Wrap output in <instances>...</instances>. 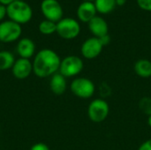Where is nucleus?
<instances>
[{"instance_id": "obj_1", "label": "nucleus", "mask_w": 151, "mask_h": 150, "mask_svg": "<svg viewBox=\"0 0 151 150\" xmlns=\"http://www.w3.org/2000/svg\"><path fill=\"white\" fill-rule=\"evenodd\" d=\"M61 59L52 50L44 49L40 50L33 62V72L40 78H46L57 73L59 70Z\"/></svg>"}, {"instance_id": "obj_2", "label": "nucleus", "mask_w": 151, "mask_h": 150, "mask_svg": "<svg viewBox=\"0 0 151 150\" xmlns=\"http://www.w3.org/2000/svg\"><path fill=\"white\" fill-rule=\"evenodd\" d=\"M8 17L18 24H24L28 22L32 18V10L30 6L19 0H14L6 7Z\"/></svg>"}, {"instance_id": "obj_3", "label": "nucleus", "mask_w": 151, "mask_h": 150, "mask_svg": "<svg viewBox=\"0 0 151 150\" xmlns=\"http://www.w3.org/2000/svg\"><path fill=\"white\" fill-rule=\"evenodd\" d=\"M110 113V106L108 103L102 99L97 98L93 100L88 108V116L94 123L104 122Z\"/></svg>"}, {"instance_id": "obj_4", "label": "nucleus", "mask_w": 151, "mask_h": 150, "mask_svg": "<svg viewBox=\"0 0 151 150\" xmlns=\"http://www.w3.org/2000/svg\"><path fill=\"white\" fill-rule=\"evenodd\" d=\"M70 88L74 95L83 99L92 97L96 90L94 82L91 80L84 77L74 79L71 83Z\"/></svg>"}, {"instance_id": "obj_5", "label": "nucleus", "mask_w": 151, "mask_h": 150, "mask_svg": "<svg viewBox=\"0 0 151 150\" xmlns=\"http://www.w3.org/2000/svg\"><path fill=\"white\" fill-rule=\"evenodd\" d=\"M83 66V61L81 57L78 56H68L61 60L58 71L65 78L73 77L81 73Z\"/></svg>"}, {"instance_id": "obj_6", "label": "nucleus", "mask_w": 151, "mask_h": 150, "mask_svg": "<svg viewBox=\"0 0 151 150\" xmlns=\"http://www.w3.org/2000/svg\"><path fill=\"white\" fill-rule=\"evenodd\" d=\"M81 32L80 24L72 18L62 19L57 23V33L64 39L71 40L76 38Z\"/></svg>"}, {"instance_id": "obj_7", "label": "nucleus", "mask_w": 151, "mask_h": 150, "mask_svg": "<svg viewBox=\"0 0 151 150\" xmlns=\"http://www.w3.org/2000/svg\"><path fill=\"white\" fill-rule=\"evenodd\" d=\"M21 34L19 24L14 21H4L0 24V41L3 42H12L16 41Z\"/></svg>"}, {"instance_id": "obj_8", "label": "nucleus", "mask_w": 151, "mask_h": 150, "mask_svg": "<svg viewBox=\"0 0 151 150\" xmlns=\"http://www.w3.org/2000/svg\"><path fill=\"white\" fill-rule=\"evenodd\" d=\"M43 15L48 20L58 22L63 17V9L57 0H43L41 5Z\"/></svg>"}, {"instance_id": "obj_9", "label": "nucleus", "mask_w": 151, "mask_h": 150, "mask_svg": "<svg viewBox=\"0 0 151 150\" xmlns=\"http://www.w3.org/2000/svg\"><path fill=\"white\" fill-rule=\"evenodd\" d=\"M104 46L101 42L96 37H91L87 39L81 45V54L87 59H94L97 57L102 50Z\"/></svg>"}, {"instance_id": "obj_10", "label": "nucleus", "mask_w": 151, "mask_h": 150, "mask_svg": "<svg viewBox=\"0 0 151 150\" xmlns=\"http://www.w3.org/2000/svg\"><path fill=\"white\" fill-rule=\"evenodd\" d=\"M12 72L16 79L25 80L33 72V64L29 59L20 57L14 62V65L12 67Z\"/></svg>"}, {"instance_id": "obj_11", "label": "nucleus", "mask_w": 151, "mask_h": 150, "mask_svg": "<svg viewBox=\"0 0 151 150\" xmlns=\"http://www.w3.org/2000/svg\"><path fill=\"white\" fill-rule=\"evenodd\" d=\"M96 8L93 2L84 1L81 3L77 10V16L82 22H89L96 15Z\"/></svg>"}, {"instance_id": "obj_12", "label": "nucleus", "mask_w": 151, "mask_h": 150, "mask_svg": "<svg viewBox=\"0 0 151 150\" xmlns=\"http://www.w3.org/2000/svg\"><path fill=\"white\" fill-rule=\"evenodd\" d=\"M88 27L90 32L94 34V37L100 38L109 32V27L107 22L101 17L96 16L88 22Z\"/></svg>"}, {"instance_id": "obj_13", "label": "nucleus", "mask_w": 151, "mask_h": 150, "mask_svg": "<svg viewBox=\"0 0 151 150\" xmlns=\"http://www.w3.org/2000/svg\"><path fill=\"white\" fill-rule=\"evenodd\" d=\"M67 83L65 77L61 73H55L51 76L50 81V88L53 94L56 95H62L66 90Z\"/></svg>"}, {"instance_id": "obj_14", "label": "nucleus", "mask_w": 151, "mask_h": 150, "mask_svg": "<svg viewBox=\"0 0 151 150\" xmlns=\"http://www.w3.org/2000/svg\"><path fill=\"white\" fill-rule=\"evenodd\" d=\"M35 50V45L34 42L28 38L21 39L17 45V52L21 58L28 59L33 57Z\"/></svg>"}, {"instance_id": "obj_15", "label": "nucleus", "mask_w": 151, "mask_h": 150, "mask_svg": "<svg viewBox=\"0 0 151 150\" xmlns=\"http://www.w3.org/2000/svg\"><path fill=\"white\" fill-rule=\"evenodd\" d=\"M134 72L142 78L151 77V61L149 59H139L134 66Z\"/></svg>"}, {"instance_id": "obj_16", "label": "nucleus", "mask_w": 151, "mask_h": 150, "mask_svg": "<svg viewBox=\"0 0 151 150\" xmlns=\"http://www.w3.org/2000/svg\"><path fill=\"white\" fill-rule=\"evenodd\" d=\"M96 11L102 14L111 12L116 7V0H95Z\"/></svg>"}, {"instance_id": "obj_17", "label": "nucleus", "mask_w": 151, "mask_h": 150, "mask_svg": "<svg viewBox=\"0 0 151 150\" xmlns=\"http://www.w3.org/2000/svg\"><path fill=\"white\" fill-rule=\"evenodd\" d=\"M15 59L13 55L6 50L0 51V71H4L12 68L14 65Z\"/></svg>"}, {"instance_id": "obj_18", "label": "nucleus", "mask_w": 151, "mask_h": 150, "mask_svg": "<svg viewBox=\"0 0 151 150\" xmlns=\"http://www.w3.org/2000/svg\"><path fill=\"white\" fill-rule=\"evenodd\" d=\"M39 30L43 34H51L57 32V24L50 20H43L39 25Z\"/></svg>"}, {"instance_id": "obj_19", "label": "nucleus", "mask_w": 151, "mask_h": 150, "mask_svg": "<svg viewBox=\"0 0 151 150\" xmlns=\"http://www.w3.org/2000/svg\"><path fill=\"white\" fill-rule=\"evenodd\" d=\"M139 108L148 117L151 116V97H142L139 102Z\"/></svg>"}, {"instance_id": "obj_20", "label": "nucleus", "mask_w": 151, "mask_h": 150, "mask_svg": "<svg viewBox=\"0 0 151 150\" xmlns=\"http://www.w3.org/2000/svg\"><path fill=\"white\" fill-rule=\"evenodd\" d=\"M137 4L142 9L151 11V0H137Z\"/></svg>"}, {"instance_id": "obj_21", "label": "nucleus", "mask_w": 151, "mask_h": 150, "mask_svg": "<svg viewBox=\"0 0 151 150\" xmlns=\"http://www.w3.org/2000/svg\"><path fill=\"white\" fill-rule=\"evenodd\" d=\"M100 90H101V91H100V92H101V95L104 96V97H106V96L110 95H111V92L110 87H109L108 85H104V83L101 85Z\"/></svg>"}, {"instance_id": "obj_22", "label": "nucleus", "mask_w": 151, "mask_h": 150, "mask_svg": "<svg viewBox=\"0 0 151 150\" xmlns=\"http://www.w3.org/2000/svg\"><path fill=\"white\" fill-rule=\"evenodd\" d=\"M30 150H50V148H49L46 144H44V143H42V142H39V143H36V144L33 145V146L31 147Z\"/></svg>"}, {"instance_id": "obj_23", "label": "nucleus", "mask_w": 151, "mask_h": 150, "mask_svg": "<svg viewBox=\"0 0 151 150\" xmlns=\"http://www.w3.org/2000/svg\"><path fill=\"white\" fill-rule=\"evenodd\" d=\"M138 150H151V139L144 141Z\"/></svg>"}, {"instance_id": "obj_24", "label": "nucleus", "mask_w": 151, "mask_h": 150, "mask_svg": "<svg viewBox=\"0 0 151 150\" xmlns=\"http://www.w3.org/2000/svg\"><path fill=\"white\" fill-rule=\"evenodd\" d=\"M98 39H99V41L101 42V43H102L103 46H105V45L109 44L110 42H111V37H110L109 34H106V35H104V36H103V37H100V38H98Z\"/></svg>"}, {"instance_id": "obj_25", "label": "nucleus", "mask_w": 151, "mask_h": 150, "mask_svg": "<svg viewBox=\"0 0 151 150\" xmlns=\"http://www.w3.org/2000/svg\"><path fill=\"white\" fill-rule=\"evenodd\" d=\"M6 13H7L6 7L4 5H3V4H0V20H2L4 18Z\"/></svg>"}, {"instance_id": "obj_26", "label": "nucleus", "mask_w": 151, "mask_h": 150, "mask_svg": "<svg viewBox=\"0 0 151 150\" xmlns=\"http://www.w3.org/2000/svg\"><path fill=\"white\" fill-rule=\"evenodd\" d=\"M127 3V0H116V4L119 6H122Z\"/></svg>"}, {"instance_id": "obj_27", "label": "nucleus", "mask_w": 151, "mask_h": 150, "mask_svg": "<svg viewBox=\"0 0 151 150\" xmlns=\"http://www.w3.org/2000/svg\"><path fill=\"white\" fill-rule=\"evenodd\" d=\"M14 0H0V3L2 4H10L11 3H12Z\"/></svg>"}, {"instance_id": "obj_28", "label": "nucleus", "mask_w": 151, "mask_h": 150, "mask_svg": "<svg viewBox=\"0 0 151 150\" xmlns=\"http://www.w3.org/2000/svg\"><path fill=\"white\" fill-rule=\"evenodd\" d=\"M148 125H149V126L151 128V116H150L148 118Z\"/></svg>"}, {"instance_id": "obj_29", "label": "nucleus", "mask_w": 151, "mask_h": 150, "mask_svg": "<svg viewBox=\"0 0 151 150\" xmlns=\"http://www.w3.org/2000/svg\"><path fill=\"white\" fill-rule=\"evenodd\" d=\"M84 1H89V2H92V1H95V0H84Z\"/></svg>"}]
</instances>
